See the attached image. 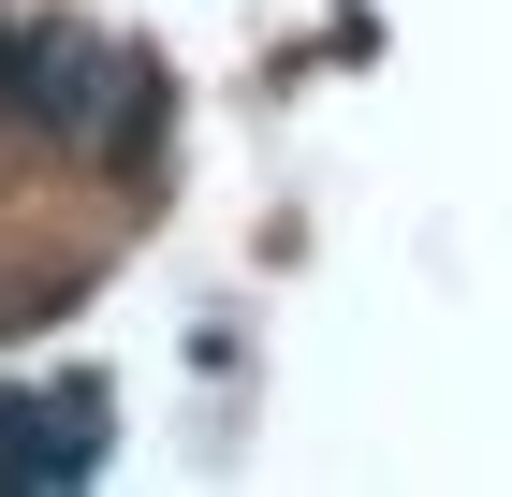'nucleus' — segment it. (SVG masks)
<instances>
[{
	"label": "nucleus",
	"instance_id": "nucleus-1",
	"mask_svg": "<svg viewBox=\"0 0 512 497\" xmlns=\"http://www.w3.org/2000/svg\"><path fill=\"white\" fill-rule=\"evenodd\" d=\"M103 454V395H0V483H88Z\"/></svg>",
	"mask_w": 512,
	"mask_h": 497
}]
</instances>
